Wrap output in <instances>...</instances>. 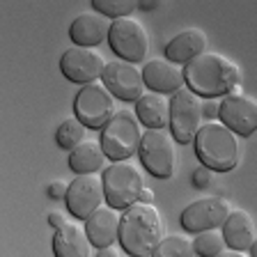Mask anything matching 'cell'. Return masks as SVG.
Masks as SVG:
<instances>
[{
  "mask_svg": "<svg viewBox=\"0 0 257 257\" xmlns=\"http://www.w3.org/2000/svg\"><path fill=\"white\" fill-rule=\"evenodd\" d=\"M184 80L191 92L200 99L227 96L239 87L241 69L230 58L218 53H202L188 64H184Z\"/></svg>",
  "mask_w": 257,
  "mask_h": 257,
  "instance_id": "6da1fadb",
  "label": "cell"
},
{
  "mask_svg": "<svg viewBox=\"0 0 257 257\" xmlns=\"http://www.w3.org/2000/svg\"><path fill=\"white\" fill-rule=\"evenodd\" d=\"M163 239V223L154 204L136 202L124 209L119 220V246L131 257H152L154 248Z\"/></svg>",
  "mask_w": 257,
  "mask_h": 257,
  "instance_id": "7a4b0ae2",
  "label": "cell"
},
{
  "mask_svg": "<svg viewBox=\"0 0 257 257\" xmlns=\"http://www.w3.org/2000/svg\"><path fill=\"white\" fill-rule=\"evenodd\" d=\"M195 154L211 172H230L239 163L236 134L220 122H204L195 136Z\"/></svg>",
  "mask_w": 257,
  "mask_h": 257,
  "instance_id": "3957f363",
  "label": "cell"
},
{
  "mask_svg": "<svg viewBox=\"0 0 257 257\" xmlns=\"http://www.w3.org/2000/svg\"><path fill=\"white\" fill-rule=\"evenodd\" d=\"M101 147L106 152V159L110 163L128 161L140 150L143 143V131H140V119L131 110H117V115L101 128Z\"/></svg>",
  "mask_w": 257,
  "mask_h": 257,
  "instance_id": "277c9868",
  "label": "cell"
},
{
  "mask_svg": "<svg viewBox=\"0 0 257 257\" xmlns=\"http://www.w3.org/2000/svg\"><path fill=\"white\" fill-rule=\"evenodd\" d=\"M145 188L143 172L131 161H117L110 163L103 172V191L106 202L112 209H128L140 200V193Z\"/></svg>",
  "mask_w": 257,
  "mask_h": 257,
  "instance_id": "5b68a950",
  "label": "cell"
},
{
  "mask_svg": "<svg viewBox=\"0 0 257 257\" xmlns=\"http://www.w3.org/2000/svg\"><path fill=\"white\" fill-rule=\"evenodd\" d=\"M175 143L177 140L172 138L170 128H150V131L143 134L138 154L143 166L156 179H170L175 175V166H177Z\"/></svg>",
  "mask_w": 257,
  "mask_h": 257,
  "instance_id": "8992f818",
  "label": "cell"
},
{
  "mask_svg": "<svg viewBox=\"0 0 257 257\" xmlns=\"http://www.w3.org/2000/svg\"><path fill=\"white\" fill-rule=\"evenodd\" d=\"M202 99L188 87H182L170 99V134L179 145L195 143V136L202 128Z\"/></svg>",
  "mask_w": 257,
  "mask_h": 257,
  "instance_id": "52a82bcc",
  "label": "cell"
},
{
  "mask_svg": "<svg viewBox=\"0 0 257 257\" xmlns=\"http://www.w3.org/2000/svg\"><path fill=\"white\" fill-rule=\"evenodd\" d=\"M74 112L87 128H103L117 115L115 96L108 92L103 83L83 85L74 99Z\"/></svg>",
  "mask_w": 257,
  "mask_h": 257,
  "instance_id": "ba28073f",
  "label": "cell"
},
{
  "mask_svg": "<svg viewBox=\"0 0 257 257\" xmlns=\"http://www.w3.org/2000/svg\"><path fill=\"white\" fill-rule=\"evenodd\" d=\"M108 44H110L112 53L124 62H143L150 51V37L143 23L126 16V19H117L110 26V35H108Z\"/></svg>",
  "mask_w": 257,
  "mask_h": 257,
  "instance_id": "9c48e42d",
  "label": "cell"
},
{
  "mask_svg": "<svg viewBox=\"0 0 257 257\" xmlns=\"http://www.w3.org/2000/svg\"><path fill=\"white\" fill-rule=\"evenodd\" d=\"M230 214H232V207L227 200L209 195V198H200V200L188 204V207L182 211L179 223H182V227L186 232L200 234V232L223 227V223L227 220Z\"/></svg>",
  "mask_w": 257,
  "mask_h": 257,
  "instance_id": "30bf717a",
  "label": "cell"
},
{
  "mask_svg": "<svg viewBox=\"0 0 257 257\" xmlns=\"http://www.w3.org/2000/svg\"><path fill=\"white\" fill-rule=\"evenodd\" d=\"M67 209L69 214L78 220H87L96 209L106 202V191H103V177L99 175H76L74 182L67 191Z\"/></svg>",
  "mask_w": 257,
  "mask_h": 257,
  "instance_id": "8fae6325",
  "label": "cell"
},
{
  "mask_svg": "<svg viewBox=\"0 0 257 257\" xmlns=\"http://www.w3.org/2000/svg\"><path fill=\"white\" fill-rule=\"evenodd\" d=\"M106 64L108 62L103 60V55L99 51H94V48L71 46L60 58V71L71 83L90 85V83H96L103 76Z\"/></svg>",
  "mask_w": 257,
  "mask_h": 257,
  "instance_id": "7c38bea8",
  "label": "cell"
},
{
  "mask_svg": "<svg viewBox=\"0 0 257 257\" xmlns=\"http://www.w3.org/2000/svg\"><path fill=\"white\" fill-rule=\"evenodd\" d=\"M218 119L232 134L252 136L257 131V99L243 94L241 90H234L232 94L220 99Z\"/></svg>",
  "mask_w": 257,
  "mask_h": 257,
  "instance_id": "4fadbf2b",
  "label": "cell"
},
{
  "mask_svg": "<svg viewBox=\"0 0 257 257\" xmlns=\"http://www.w3.org/2000/svg\"><path fill=\"white\" fill-rule=\"evenodd\" d=\"M101 83L108 87L112 96H117L122 101H138L145 94L143 71L136 64L124 62V60H110L106 64Z\"/></svg>",
  "mask_w": 257,
  "mask_h": 257,
  "instance_id": "5bb4252c",
  "label": "cell"
},
{
  "mask_svg": "<svg viewBox=\"0 0 257 257\" xmlns=\"http://www.w3.org/2000/svg\"><path fill=\"white\" fill-rule=\"evenodd\" d=\"M143 78L150 92L156 94H175L184 87V69L166 58H154L143 67Z\"/></svg>",
  "mask_w": 257,
  "mask_h": 257,
  "instance_id": "9a60e30c",
  "label": "cell"
},
{
  "mask_svg": "<svg viewBox=\"0 0 257 257\" xmlns=\"http://www.w3.org/2000/svg\"><path fill=\"white\" fill-rule=\"evenodd\" d=\"M112 21L106 19L99 12H83L71 21L69 26V37L74 42V46L83 48H96L103 39H108L110 35Z\"/></svg>",
  "mask_w": 257,
  "mask_h": 257,
  "instance_id": "2e32d148",
  "label": "cell"
},
{
  "mask_svg": "<svg viewBox=\"0 0 257 257\" xmlns=\"http://www.w3.org/2000/svg\"><path fill=\"white\" fill-rule=\"evenodd\" d=\"M119 220L122 216L112 207H99L85 220V232L94 248H108L119 241Z\"/></svg>",
  "mask_w": 257,
  "mask_h": 257,
  "instance_id": "e0dca14e",
  "label": "cell"
},
{
  "mask_svg": "<svg viewBox=\"0 0 257 257\" xmlns=\"http://www.w3.org/2000/svg\"><path fill=\"white\" fill-rule=\"evenodd\" d=\"M202 53H207V35L200 28H186L166 44V60L175 64H188Z\"/></svg>",
  "mask_w": 257,
  "mask_h": 257,
  "instance_id": "ac0fdd59",
  "label": "cell"
},
{
  "mask_svg": "<svg viewBox=\"0 0 257 257\" xmlns=\"http://www.w3.org/2000/svg\"><path fill=\"white\" fill-rule=\"evenodd\" d=\"M223 236H225V243L232 250H241V252L250 250L257 239L252 216L248 211H243V209H234L227 216V220L223 223Z\"/></svg>",
  "mask_w": 257,
  "mask_h": 257,
  "instance_id": "d6986e66",
  "label": "cell"
},
{
  "mask_svg": "<svg viewBox=\"0 0 257 257\" xmlns=\"http://www.w3.org/2000/svg\"><path fill=\"white\" fill-rule=\"evenodd\" d=\"M92 241L85 227L76 223H67L53 234V252L55 257H90Z\"/></svg>",
  "mask_w": 257,
  "mask_h": 257,
  "instance_id": "ffe728a7",
  "label": "cell"
},
{
  "mask_svg": "<svg viewBox=\"0 0 257 257\" xmlns=\"http://www.w3.org/2000/svg\"><path fill=\"white\" fill-rule=\"evenodd\" d=\"M136 117L147 128H168L170 126V101L166 94L147 92L136 101Z\"/></svg>",
  "mask_w": 257,
  "mask_h": 257,
  "instance_id": "44dd1931",
  "label": "cell"
},
{
  "mask_svg": "<svg viewBox=\"0 0 257 257\" xmlns=\"http://www.w3.org/2000/svg\"><path fill=\"white\" fill-rule=\"evenodd\" d=\"M103 161H106V152L101 143L85 140L78 150L69 154V168L74 170V175H96V170L103 168Z\"/></svg>",
  "mask_w": 257,
  "mask_h": 257,
  "instance_id": "7402d4cb",
  "label": "cell"
},
{
  "mask_svg": "<svg viewBox=\"0 0 257 257\" xmlns=\"http://www.w3.org/2000/svg\"><path fill=\"white\" fill-rule=\"evenodd\" d=\"M85 134H87L85 124L80 122L78 117H69L58 126V131H55V143H58L60 150H67L71 154V152L78 150L80 145L85 143Z\"/></svg>",
  "mask_w": 257,
  "mask_h": 257,
  "instance_id": "603a6c76",
  "label": "cell"
},
{
  "mask_svg": "<svg viewBox=\"0 0 257 257\" xmlns=\"http://www.w3.org/2000/svg\"><path fill=\"white\" fill-rule=\"evenodd\" d=\"M193 241L182 234H168L159 241L152 257H193Z\"/></svg>",
  "mask_w": 257,
  "mask_h": 257,
  "instance_id": "cb8c5ba5",
  "label": "cell"
},
{
  "mask_svg": "<svg viewBox=\"0 0 257 257\" xmlns=\"http://www.w3.org/2000/svg\"><path fill=\"white\" fill-rule=\"evenodd\" d=\"M225 246H227V243H225V236L218 227H216V230L200 232V234H195V239H193V250L198 252L200 257H216L225 250Z\"/></svg>",
  "mask_w": 257,
  "mask_h": 257,
  "instance_id": "d4e9b609",
  "label": "cell"
},
{
  "mask_svg": "<svg viewBox=\"0 0 257 257\" xmlns=\"http://www.w3.org/2000/svg\"><path fill=\"white\" fill-rule=\"evenodd\" d=\"M134 7L136 3H131V0H92V12H99V14H103L106 19H112V21L131 16Z\"/></svg>",
  "mask_w": 257,
  "mask_h": 257,
  "instance_id": "484cf974",
  "label": "cell"
},
{
  "mask_svg": "<svg viewBox=\"0 0 257 257\" xmlns=\"http://www.w3.org/2000/svg\"><path fill=\"white\" fill-rule=\"evenodd\" d=\"M191 182H193V186H195V188H207L209 184H211V170H209V168H204V166L195 168V170H193Z\"/></svg>",
  "mask_w": 257,
  "mask_h": 257,
  "instance_id": "4316f807",
  "label": "cell"
},
{
  "mask_svg": "<svg viewBox=\"0 0 257 257\" xmlns=\"http://www.w3.org/2000/svg\"><path fill=\"white\" fill-rule=\"evenodd\" d=\"M67 191H69V184H64V182H53L51 186H48V195L53 200H60V198H67Z\"/></svg>",
  "mask_w": 257,
  "mask_h": 257,
  "instance_id": "83f0119b",
  "label": "cell"
},
{
  "mask_svg": "<svg viewBox=\"0 0 257 257\" xmlns=\"http://www.w3.org/2000/svg\"><path fill=\"white\" fill-rule=\"evenodd\" d=\"M202 101H204V99H202ZM202 112H204V117H207V119L218 117V103H216L214 99H207V101L202 103Z\"/></svg>",
  "mask_w": 257,
  "mask_h": 257,
  "instance_id": "f1b7e54d",
  "label": "cell"
},
{
  "mask_svg": "<svg viewBox=\"0 0 257 257\" xmlns=\"http://www.w3.org/2000/svg\"><path fill=\"white\" fill-rule=\"evenodd\" d=\"M48 223L53 225L55 230H60L62 225H67V220H64V216L60 214V211H51V214H48Z\"/></svg>",
  "mask_w": 257,
  "mask_h": 257,
  "instance_id": "f546056e",
  "label": "cell"
},
{
  "mask_svg": "<svg viewBox=\"0 0 257 257\" xmlns=\"http://www.w3.org/2000/svg\"><path fill=\"white\" fill-rule=\"evenodd\" d=\"M96 257H119V255H117V250H115V246H108V248H99Z\"/></svg>",
  "mask_w": 257,
  "mask_h": 257,
  "instance_id": "4dcf8cb0",
  "label": "cell"
},
{
  "mask_svg": "<svg viewBox=\"0 0 257 257\" xmlns=\"http://www.w3.org/2000/svg\"><path fill=\"white\" fill-rule=\"evenodd\" d=\"M152 200H154V193H152L150 188H143V193H140V200H138V202H143V204H152Z\"/></svg>",
  "mask_w": 257,
  "mask_h": 257,
  "instance_id": "1f68e13d",
  "label": "cell"
},
{
  "mask_svg": "<svg viewBox=\"0 0 257 257\" xmlns=\"http://www.w3.org/2000/svg\"><path fill=\"white\" fill-rule=\"evenodd\" d=\"M216 257H246V252H241V250H223L220 255H216Z\"/></svg>",
  "mask_w": 257,
  "mask_h": 257,
  "instance_id": "d6a6232c",
  "label": "cell"
},
{
  "mask_svg": "<svg viewBox=\"0 0 257 257\" xmlns=\"http://www.w3.org/2000/svg\"><path fill=\"white\" fill-rule=\"evenodd\" d=\"M140 10H154V7H156V3H147V0H145V3H140Z\"/></svg>",
  "mask_w": 257,
  "mask_h": 257,
  "instance_id": "836d02e7",
  "label": "cell"
},
{
  "mask_svg": "<svg viewBox=\"0 0 257 257\" xmlns=\"http://www.w3.org/2000/svg\"><path fill=\"white\" fill-rule=\"evenodd\" d=\"M248 252H250V257H257V239H255V243H252V248Z\"/></svg>",
  "mask_w": 257,
  "mask_h": 257,
  "instance_id": "e575fe53",
  "label": "cell"
},
{
  "mask_svg": "<svg viewBox=\"0 0 257 257\" xmlns=\"http://www.w3.org/2000/svg\"><path fill=\"white\" fill-rule=\"evenodd\" d=\"M128 257H131V255H128Z\"/></svg>",
  "mask_w": 257,
  "mask_h": 257,
  "instance_id": "d590c367",
  "label": "cell"
}]
</instances>
